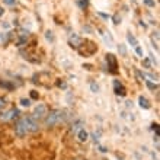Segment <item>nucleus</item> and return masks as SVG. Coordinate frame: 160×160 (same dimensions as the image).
Listing matches in <instances>:
<instances>
[{
    "instance_id": "obj_1",
    "label": "nucleus",
    "mask_w": 160,
    "mask_h": 160,
    "mask_svg": "<svg viewBox=\"0 0 160 160\" xmlns=\"http://www.w3.org/2000/svg\"><path fill=\"white\" fill-rule=\"evenodd\" d=\"M63 121V111H60V109H54V111H50V113H47L45 115V121H44V124H45V127H54V125H57V124H60Z\"/></svg>"
},
{
    "instance_id": "obj_2",
    "label": "nucleus",
    "mask_w": 160,
    "mask_h": 160,
    "mask_svg": "<svg viewBox=\"0 0 160 160\" xmlns=\"http://www.w3.org/2000/svg\"><path fill=\"white\" fill-rule=\"evenodd\" d=\"M15 132H16V135H19V137L26 135L28 127H26V122H25V117H22V118L16 122V125H15Z\"/></svg>"
},
{
    "instance_id": "obj_3",
    "label": "nucleus",
    "mask_w": 160,
    "mask_h": 160,
    "mask_svg": "<svg viewBox=\"0 0 160 160\" xmlns=\"http://www.w3.org/2000/svg\"><path fill=\"white\" fill-rule=\"evenodd\" d=\"M47 106L45 105H38L36 108H35V111H34V115H32V118L34 119H41V118H44L45 115H47Z\"/></svg>"
},
{
    "instance_id": "obj_4",
    "label": "nucleus",
    "mask_w": 160,
    "mask_h": 160,
    "mask_svg": "<svg viewBox=\"0 0 160 160\" xmlns=\"http://www.w3.org/2000/svg\"><path fill=\"white\" fill-rule=\"evenodd\" d=\"M18 113H19L18 109L12 108V109H9V111H6V112H2V113H0V121H9V119H12L13 117H16Z\"/></svg>"
},
{
    "instance_id": "obj_5",
    "label": "nucleus",
    "mask_w": 160,
    "mask_h": 160,
    "mask_svg": "<svg viewBox=\"0 0 160 160\" xmlns=\"http://www.w3.org/2000/svg\"><path fill=\"white\" fill-rule=\"evenodd\" d=\"M25 122H26V127H28V131H38L39 130V125L36 122V119H34L32 117H25Z\"/></svg>"
},
{
    "instance_id": "obj_6",
    "label": "nucleus",
    "mask_w": 160,
    "mask_h": 160,
    "mask_svg": "<svg viewBox=\"0 0 160 160\" xmlns=\"http://www.w3.org/2000/svg\"><path fill=\"white\" fill-rule=\"evenodd\" d=\"M106 61H108L109 65H111V72L115 73V72H117V61H115V57H113L112 54H108V55H106Z\"/></svg>"
},
{
    "instance_id": "obj_7",
    "label": "nucleus",
    "mask_w": 160,
    "mask_h": 160,
    "mask_svg": "<svg viewBox=\"0 0 160 160\" xmlns=\"http://www.w3.org/2000/svg\"><path fill=\"white\" fill-rule=\"evenodd\" d=\"M76 134H77V138H79V141H82V143L87 141V138H89V134L84 131V128H82V130H80V131H77Z\"/></svg>"
},
{
    "instance_id": "obj_8",
    "label": "nucleus",
    "mask_w": 160,
    "mask_h": 160,
    "mask_svg": "<svg viewBox=\"0 0 160 160\" xmlns=\"http://www.w3.org/2000/svg\"><path fill=\"white\" fill-rule=\"evenodd\" d=\"M113 84H115V93H117V95H121V96H124V95H125V89L122 87V84H121L118 80H115V82H113Z\"/></svg>"
},
{
    "instance_id": "obj_9",
    "label": "nucleus",
    "mask_w": 160,
    "mask_h": 160,
    "mask_svg": "<svg viewBox=\"0 0 160 160\" xmlns=\"http://www.w3.org/2000/svg\"><path fill=\"white\" fill-rule=\"evenodd\" d=\"M80 42H82V39L76 35V34H73L72 36H70V45L72 47H74V48H77L79 45H80Z\"/></svg>"
},
{
    "instance_id": "obj_10",
    "label": "nucleus",
    "mask_w": 160,
    "mask_h": 160,
    "mask_svg": "<svg viewBox=\"0 0 160 160\" xmlns=\"http://www.w3.org/2000/svg\"><path fill=\"white\" fill-rule=\"evenodd\" d=\"M83 125H84V122H83L82 119H79V121H76V122L72 125V131H73V132H77V131H80V130H82V127H83Z\"/></svg>"
},
{
    "instance_id": "obj_11",
    "label": "nucleus",
    "mask_w": 160,
    "mask_h": 160,
    "mask_svg": "<svg viewBox=\"0 0 160 160\" xmlns=\"http://www.w3.org/2000/svg\"><path fill=\"white\" fill-rule=\"evenodd\" d=\"M138 102H140V106H141V108H144V109H149V108H150V103H149V101H147L144 96H140V98H138Z\"/></svg>"
},
{
    "instance_id": "obj_12",
    "label": "nucleus",
    "mask_w": 160,
    "mask_h": 160,
    "mask_svg": "<svg viewBox=\"0 0 160 160\" xmlns=\"http://www.w3.org/2000/svg\"><path fill=\"white\" fill-rule=\"evenodd\" d=\"M76 5H77L80 9H86L87 5H89V0H76Z\"/></svg>"
},
{
    "instance_id": "obj_13",
    "label": "nucleus",
    "mask_w": 160,
    "mask_h": 160,
    "mask_svg": "<svg viewBox=\"0 0 160 160\" xmlns=\"http://www.w3.org/2000/svg\"><path fill=\"white\" fill-rule=\"evenodd\" d=\"M127 39H128V42L132 45V47H137V39H135L131 34H128V35H127Z\"/></svg>"
},
{
    "instance_id": "obj_14",
    "label": "nucleus",
    "mask_w": 160,
    "mask_h": 160,
    "mask_svg": "<svg viewBox=\"0 0 160 160\" xmlns=\"http://www.w3.org/2000/svg\"><path fill=\"white\" fill-rule=\"evenodd\" d=\"M103 36H105V41L108 44V47H112V36L109 35V32L108 34H103Z\"/></svg>"
},
{
    "instance_id": "obj_15",
    "label": "nucleus",
    "mask_w": 160,
    "mask_h": 160,
    "mask_svg": "<svg viewBox=\"0 0 160 160\" xmlns=\"http://www.w3.org/2000/svg\"><path fill=\"white\" fill-rule=\"evenodd\" d=\"M45 38L53 42V41H54V35H53V32H51V31H47V32H45Z\"/></svg>"
},
{
    "instance_id": "obj_16",
    "label": "nucleus",
    "mask_w": 160,
    "mask_h": 160,
    "mask_svg": "<svg viewBox=\"0 0 160 160\" xmlns=\"http://www.w3.org/2000/svg\"><path fill=\"white\" fill-rule=\"evenodd\" d=\"M20 105H22V106H29V105H31V99H25V98L20 99Z\"/></svg>"
},
{
    "instance_id": "obj_17",
    "label": "nucleus",
    "mask_w": 160,
    "mask_h": 160,
    "mask_svg": "<svg viewBox=\"0 0 160 160\" xmlns=\"http://www.w3.org/2000/svg\"><path fill=\"white\" fill-rule=\"evenodd\" d=\"M118 50H119V53H121L122 55H127V48H125V45L119 44V47H118Z\"/></svg>"
},
{
    "instance_id": "obj_18",
    "label": "nucleus",
    "mask_w": 160,
    "mask_h": 160,
    "mask_svg": "<svg viewBox=\"0 0 160 160\" xmlns=\"http://www.w3.org/2000/svg\"><path fill=\"white\" fill-rule=\"evenodd\" d=\"M90 89H92V92H98V90H99V86L98 84H95V83H90Z\"/></svg>"
},
{
    "instance_id": "obj_19",
    "label": "nucleus",
    "mask_w": 160,
    "mask_h": 160,
    "mask_svg": "<svg viewBox=\"0 0 160 160\" xmlns=\"http://www.w3.org/2000/svg\"><path fill=\"white\" fill-rule=\"evenodd\" d=\"M3 3L7 5V6H13V5L16 3V0H3Z\"/></svg>"
},
{
    "instance_id": "obj_20",
    "label": "nucleus",
    "mask_w": 160,
    "mask_h": 160,
    "mask_svg": "<svg viewBox=\"0 0 160 160\" xmlns=\"http://www.w3.org/2000/svg\"><path fill=\"white\" fill-rule=\"evenodd\" d=\"M144 3L147 5V6H150V7H154V0H144Z\"/></svg>"
},
{
    "instance_id": "obj_21",
    "label": "nucleus",
    "mask_w": 160,
    "mask_h": 160,
    "mask_svg": "<svg viewBox=\"0 0 160 160\" xmlns=\"http://www.w3.org/2000/svg\"><path fill=\"white\" fill-rule=\"evenodd\" d=\"M135 74H137V77H138V79H140V80H141V82H143V80H144V74H141V73H140V72H138V70H135Z\"/></svg>"
},
{
    "instance_id": "obj_22",
    "label": "nucleus",
    "mask_w": 160,
    "mask_h": 160,
    "mask_svg": "<svg viewBox=\"0 0 160 160\" xmlns=\"http://www.w3.org/2000/svg\"><path fill=\"white\" fill-rule=\"evenodd\" d=\"M147 86H149V89H151V90L157 89V86H156V84H153V83H151V82H149V80H147Z\"/></svg>"
},
{
    "instance_id": "obj_23",
    "label": "nucleus",
    "mask_w": 160,
    "mask_h": 160,
    "mask_svg": "<svg viewBox=\"0 0 160 160\" xmlns=\"http://www.w3.org/2000/svg\"><path fill=\"white\" fill-rule=\"evenodd\" d=\"M5 105H6V101H5L3 98H0V111L5 108Z\"/></svg>"
},
{
    "instance_id": "obj_24",
    "label": "nucleus",
    "mask_w": 160,
    "mask_h": 160,
    "mask_svg": "<svg viewBox=\"0 0 160 160\" xmlns=\"http://www.w3.org/2000/svg\"><path fill=\"white\" fill-rule=\"evenodd\" d=\"M119 20H121V19L118 18V15H115V16H113V24H117V25H118V24H119Z\"/></svg>"
},
{
    "instance_id": "obj_25",
    "label": "nucleus",
    "mask_w": 160,
    "mask_h": 160,
    "mask_svg": "<svg viewBox=\"0 0 160 160\" xmlns=\"http://www.w3.org/2000/svg\"><path fill=\"white\" fill-rule=\"evenodd\" d=\"M135 51H137V54H138V55H143V50L140 47H135Z\"/></svg>"
},
{
    "instance_id": "obj_26",
    "label": "nucleus",
    "mask_w": 160,
    "mask_h": 160,
    "mask_svg": "<svg viewBox=\"0 0 160 160\" xmlns=\"http://www.w3.org/2000/svg\"><path fill=\"white\" fill-rule=\"evenodd\" d=\"M58 86H60V87H63V89H65V87H67V84H65L64 82H58Z\"/></svg>"
},
{
    "instance_id": "obj_27",
    "label": "nucleus",
    "mask_w": 160,
    "mask_h": 160,
    "mask_svg": "<svg viewBox=\"0 0 160 160\" xmlns=\"http://www.w3.org/2000/svg\"><path fill=\"white\" fill-rule=\"evenodd\" d=\"M31 98H32V99H38V93H36V92H32V93H31Z\"/></svg>"
},
{
    "instance_id": "obj_28",
    "label": "nucleus",
    "mask_w": 160,
    "mask_h": 160,
    "mask_svg": "<svg viewBox=\"0 0 160 160\" xmlns=\"http://www.w3.org/2000/svg\"><path fill=\"white\" fill-rule=\"evenodd\" d=\"M99 16H102V18H105V19H108V15H105V13H101V12H99Z\"/></svg>"
},
{
    "instance_id": "obj_29",
    "label": "nucleus",
    "mask_w": 160,
    "mask_h": 160,
    "mask_svg": "<svg viewBox=\"0 0 160 160\" xmlns=\"http://www.w3.org/2000/svg\"><path fill=\"white\" fill-rule=\"evenodd\" d=\"M0 15H2V10H0Z\"/></svg>"
}]
</instances>
